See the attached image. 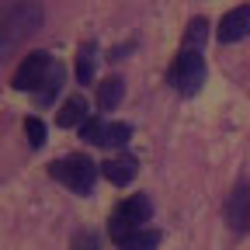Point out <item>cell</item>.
Segmentation results:
<instances>
[{"label":"cell","instance_id":"5","mask_svg":"<svg viewBox=\"0 0 250 250\" xmlns=\"http://www.w3.org/2000/svg\"><path fill=\"white\" fill-rule=\"evenodd\" d=\"M149 215H153V205H149L146 195L125 198V202L111 212V219H108V233H111V240L118 243V240H125V236L139 233V229L149 223Z\"/></svg>","mask_w":250,"mask_h":250},{"label":"cell","instance_id":"13","mask_svg":"<svg viewBox=\"0 0 250 250\" xmlns=\"http://www.w3.org/2000/svg\"><path fill=\"white\" fill-rule=\"evenodd\" d=\"M156 247H160V229H139L118 240V250H156Z\"/></svg>","mask_w":250,"mask_h":250},{"label":"cell","instance_id":"2","mask_svg":"<svg viewBox=\"0 0 250 250\" xmlns=\"http://www.w3.org/2000/svg\"><path fill=\"white\" fill-rule=\"evenodd\" d=\"M42 28V4L39 0H0V52L11 56L21 39Z\"/></svg>","mask_w":250,"mask_h":250},{"label":"cell","instance_id":"11","mask_svg":"<svg viewBox=\"0 0 250 250\" xmlns=\"http://www.w3.org/2000/svg\"><path fill=\"white\" fill-rule=\"evenodd\" d=\"M122 94H125V80H122V77H108V80L98 87V108H101V111H115L118 101H122Z\"/></svg>","mask_w":250,"mask_h":250},{"label":"cell","instance_id":"14","mask_svg":"<svg viewBox=\"0 0 250 250\" xmlns=\"http://www.w3.org/2000/svg\"><path fill=\"white\" fill-rule=\"evenodd\" d=\"M24 136H28V143L35 146V149H42V146H45V125H42L39 118H28V122H24Z\"/></svg>","mask_w":250,"mask_h":250},{"label":"cell","instance_id":"3","mask_svg":"<svg viewBox=\"0 0 250 250\" xmlns=\"http://www.w3.org/2000/svg\"><path fill=\"white\" fill-rule=\"evenodd\" d=\"M167 83L177 94H184V98H191V94L202 90V83H205V59H202V49L198 45H181L174 66L167 73Z\"/></svg>","mask_w":250,"mask_h":250},{"label":"cell","instance_id":"4","mask_svg":"<svg viewBox=\"0 0 250 250\" xmlns=\"http://www.w3.org/2000/svg\"><path fill=\"white\" fill-rule=\"evenodd\" d=\"M49 174H52V181L66 184L70 191H77V195H90L94 181H98V164L87 160L83 153H73V156H62V160H56V164L49 167Z\"/></svg>","mask_w":250,"mask_h":250},{"label":"cell","instance_id":"10","mask_svg":"<svg viewBox=\"0 0 250 250\" xmlns=\"http://www.w3.org/2000/svg\"><path fill=\"white\" fill-rule=\"evenodd\" d=\"M90 115H87V98L83 94H73V98L59 108V115H56V125L59 129H73V125H83Z\"/></svg>","mask_w":250,"mask_h":250},{"label":"cell","instance_id":"12","mask_svg":"<svg viewBox=\"0 0 250 250\" xmlns=\"http://www.w3.org/2000/svg\"><path fill=\"white\" fill-rule=\"evenodd\" d=\"M94 62H98V45L94 42H83L77 49V80L80 83H90L94 80Z\"/></svg>","mask_w":250,"mask_h":250},{"label":"cell","instance_id":"7","mask_svg":"<svg viewBox=\"0 0 250 250\" xmlns=\"http://www.w3.org/2000/svg\"><path fill=\"white\" fill-rule=\"evenodd\" d=\"M226 223L236 233H250V181L233 188V195L226 198Z\"/></svg>","mask_w":250,"mask_h":250},{"label":"cell","instance_id":"8","mask_svg":"<svg viewBox=\"0 0 250 250\" xmlns=\"http://www.w3.org/2000/svg\"><path fill=\"white\" fill-rule=\"evenodd\" d=\"M250 35V4L243 7H233L223 21H219V42L229 45V42H240Z\"/></svg>","mask_w":250,"mask_h":250},{"label":"cell","instance_id":"15","mask_svg":"<svg viewBox=\"0 0 250 250\" xmlns=\"http://www.w3.org/2000/svg\"><path fill=\"white\" fill-rule=\"evenodd\" d=\"M73 250H98V236L94 233H77L73 236Z\"/></svg>","mask_w":250,"mask_h":250},{"label":"cell","instance_id":"1","mask_svg":"<svg viewBox=\"0 0 250 250\" xmlns=\"http://www.w3.org/2000/svg\"><path fill=\"white\" fill-rule=\"evenodd\" d=\"M62 80H66V70H62L49 52L39 49V52L24 56V62L18 66L11 83H14V90H35L39 101L45 104V101H52L56 94L62 90Z\"/></svg>","mask_w":250,"mask_h":250},{"label":"cell","instance_id":"9","mask_svg":"<svg viewBox=\"0 0 250 250\" xmlns=\"http://www.w3.org/2000/svg\"><path fill=\"white\" fill-rule=\"evenodd\" d=\"M101 170H104V177L115 184V188H125L132 177H136V170H139V160L136 156H115V160H108V164H101Z\"/></svg>","mask_w":250,"mask_h":250},{"label":"cell","instance_id":"6","mask_svg":"<svg viewBox=\"0 0 250 250\" xmlns=\"http://www.w3.org/2000/svg\"><path fill=\"white\" fill-rule=\"evenodd\" d=\"M80 136L90 146H125L132 139V129L125 122H108V118H87L80 125Z\"/></svg>","mask_w":250,"mask_h":250}]
</instances>
